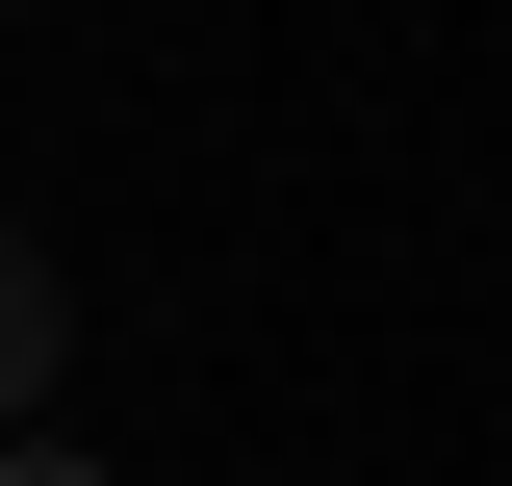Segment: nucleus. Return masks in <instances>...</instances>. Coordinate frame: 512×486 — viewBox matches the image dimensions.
<instances>
[{
    "label": "nucleus",
    "mask_w": 512,
    "mask_h": 486,
    "mask_svg": "<svg viewBox=\"0 0 512 486\" xmlns=\"http://www.w3.org/2000/svg\"><path fill=\"white\" fill-rule=\"evenodd\" d=\"M0 486H103V461H77V435H0Z\"/></svg>",
    "instance_id": "nucleus-2"
},
{
    "label": "nucleus",
    "mask_w": 512,
    "mask_h": 486,
    "mask_svg": "<svg viewBox=\"0 0 512 486\" xmlns=\"http://www.w3.org/2000/svg\"><path fill=\"white\" fill-rule=\"evenodd\" d=\"M52 333H77V282H52V256H26V231H0V435L52 410Z\"/></svg>",
    "instance_id": "nucleus-1"
}]
</instances>
